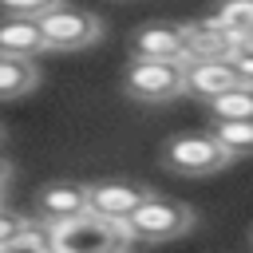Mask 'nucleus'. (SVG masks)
I'll list each match as a JSON object with an SVG mask.
<instances>
[{
	"label": "nucleus",
	"instance_id": "obj_14",
	"mask_svg": "<svg viewBox=\"0 0 253 253\" xmlns=\"http://www.w3.org/2000/svg\"><path fill=\"white\" fill-rule=\"evenodd\" d=\"M213 134L233 158H253V119H225L213 123Z\"/></svg>",
	"mask_w": 253,
	"mask_h": 253
},
{
	"label": "nucleus",
	"instance_id": "obj_5",
	"mask_svg": "<svg viewBox=\"0 0 253 253\" xmlns=\"http://www.w3.org/2000/svg\"><path fill=\"white\" fill-rule=\"evenodd\" d=\"M40 28H43V40H47V51H79V47H91L99 36H103V20L87 8H71V4H55L40 16Z\"/></svg>",
	"mask_w": 253,
	"mask_h": 253
},
{
	"label": "nucleus",
	"instance_id": "obj_10",
	"mask_svg": "<svg viewBox=\"0 0 253 253\" xmlns=\"http://www.w3.org/2000/svg\"><path fill=\"white\" fill-rule=\"evenodd\" d=\"M186 43H190V59H225L233 51L237 36L217 16H206V20L186 24Z\"/></svg>",
	"mask_w": 253,
	"mask_h": 253
},
{
	"label": "nucleus",
	"instance_id": "obj_3",
	"mask_svg": "<svg viewBox=\"0 0 253 253\" xmlns=\"http://www.w3.org/2000/svg\"><path fill=\"white\" fill-rule=\"evenodd\" d=\"M123 87L138 103H170V99L186 95V63L134 55V63L123 75Z\"/></svg>",
	"mask_w": 253,
	"mask_h": 253
},
{
	"label": "nucleus",
	"instance_id": "obj_18",
	"mask_svg": "<svg viewBox=\"0 0 253 253\" xmlns=\"http://www.w3.org/2000/svg\"><path fill=\"white\" fill-rule=\"evenodd\" d=\"M28 225V217H20L16 210H8V206H0V249H12V241H16V233Z\"/></svg>",
	"mask_w": 253,
	"mask_h": 253
},
{
	"label": "nucleus",
	"instance_id": "obj_15",
	"mask_svg": "<svg viewBox=\"0 0 253 253\" xmlns=\"http://www.w3.org/2000/svg\"><path fill=\"white\" fill-rule=\"evenodd\" d=\"M217 20L237 36V40H249L253 36V0H225L217 8Z\"/></svg>",
	"mask_w": 253,
	"mask_h": 253
},
{
	"label": "nucleus",
	"instance_id": "obj_4",
	"mask_svg": "<svg viewBox=\"0 0 253 253\" xmlns=\"http://www.w3.org/2000/svg\"><path fill=\"white\" fill-rule=\"evenodd\" d=\"M190 225H194V210L186 202H174L162 194H150L126 217V229L134 241H170V237H182Z\"/></svg>",
	"mask_w": 253,
	"mask_h": 253
},
{
	"label": "nucleus",
	"instance_id": "obj_12",
	"mask_svg": "<svg viewBox=\"0 0 253 253\" xmlns=\"http://www.w3.org/2000/svg\"><path fill=\"white\" fill-rule=\"evenodd\" d=\"M40 83V67L28 55H4L0 51V99H20L28 91H36Z\"/></svg>",
	"mask_w": 253,
	"mask_h": 253
},
{
	"label": "nucleus",
	"instance_id": "obj_9",
	"mask_svg": "<svg viewBox=\"0 0 253 253\" xmlns=\"http://www.w3.org/2000/svg\"><path fill=\"white\" fill-rule=\"evenodd\" d=\"M237 71L229 59H186V95H198L202 103L237 87Z\"/></svg>",
	"mask_w": 253,
	"mask_h": 253
},
{
	"label": "nucleus",
	"instance_id": "obj_7",
	"mask_svg": "<svg viewBox=\"0 0 253 253\" xmlns=\"http://www.w3.org/2000/svg\"><path fill=\"white\" fill-rule=\"evenodd\" d=\"M83 210H91V186H83V182H47L36 194V213L47 225L79 217Z\"/></svg>",
	"mask_w": 253,
	"mask_h": 253
},
{
	"label": "nucleus",
	"instance_id": "obj_13",
	"mask_svg": "<svg viewBox=\"0 0 253 253\" xmlns=\"http://www.w3.org/2000/svg\"><path fill=\"white\" fill-rule=\"evenodd\" d=\"M206 115L210 123H225V119H253V83H237L213 99H206Z\"/></svg>",
	"mask_w": 253,
	"mask_h": 253
},
{
	"label": "nucleus",
	"instance_id": "obj_20",
	"mask_svg": "<svg viewBox=\"0 0 253 253\" xmlns=\"http://www.w3.org/2000/svg\"><path fill=\"white\" fill-rule=\"evenodd\" d=\"M8 178H12V162H8V158H0V190L8 186Z\"/></svg>",
	"mask_w": 253,
	"mask_h": 253
},
{
	"label": "nucleus",
	"instance_id": "obj_8",
	"mask_svg": "<svg viewBox=\"0 0 253 253\" xmlns=\"http://www.w3.org/2000/svg\"><path fill=\"white\" fill-rule=\"evenodd\" d=\"M150 194H154V190H150V186H138V182H119V178H111V182H95V186H91V210L126 221Z\"/></svg>",
	"mask_w": 253,
	"mask_h": 253
},
{
	"label": "nucleus",
	"instance_id": "obj_6",
	"mask_svg": "<svg viewBox=\"0 0 253 253\" xmlns=\"http://www.w3.org/2000/svg\"><path fill=\"white\" fill-rule=\"evenodd\" d=\"M130 51L146 55V59H190V43H186V24H142L130 36Z\"/></svg>",
	"mask_w": 253,
	"mask_h": 253
},
{
	"label": "nucleus",
	"instance_id": "obj_2",
	"mask_svg": "<svg viewBox=\"0 0 253 253\" xmlns=\"http://www.w3.org/2000/svg\"><path fill=\"white\" fill-rule=\"evenodd\" d=\"M233 162V154L221 146V138L213 130H190V134H174L162 146V166L182 174V178H202V174H217Z\"/></svg>",
	"mask_w": 253,
	"mask_h": 253
},
{
	"label": "nucleus",
	"instance_id": "obj_17",
	"mask_svg": "<svg viewBox=\"0 0 253 253\" xmlns=\"http://www.w3.org/2000/svg\"><path fill=\"white\" fill-rule=\"evenodd\" d=\"M225 59L233 63V71H237L241 83H253V36H249V40H237Z\"/></svg>",
	"mask_w": 253,
	"mask_h": 253
},
{
	"label": "nucleus",
	"instance_id": "obj_16",
	"mask_svg": "<svg viewBox=\"0 0 253 253\" xmlns=\"http://www.w3.org/2000/svg\"><path fill=\"white\" fill-rule=\"evenodd\" d=\"M12 249H16V253H20V249H43V253H47V249H51V225H47L43 217H36V221L28 217V225L16 233Z\"/></svg>",
	"mask_w": 253,
	"mask_h": 253
},
{
	"label": "nucleus",
	"instance_id": "obj_11",
	"mask_svg": "<svg viewBox=\"0 0 253 253\" xmlns=\"http://www.w3.org/2000/svg\"><path fill=\"white\" fill-rule=\"evenodd\" d=\"M0 51L4 55H28V59L47 51L40 16H8V20H0Z\"/></svg>",
	"mask_w": 253,
	"mask_h": 253
},
{
	"label": "nucleus",
	"instance_id": "obj_1",
	"mask_svg": "<svg viewBox=\"0 0 253 253\" xmlns=\"http://www.w3.org/2000/svg\"><path fill=\"white\" fill-rule=\"evenodd\" d=\"M130 241L134 237H130L123 217H107L95 210H83L79 217L51 225V249L55 253H111V249H126Z\"/></svg>",
	"mask_w": 253,
	"mask_h": 253
},
{
	"label": "nucleus",
	"instance_id": "obj_19",
	"mask_svg": "<svg viewBox=\"0 0 253 253\" xmlns=\"http://www.w3.org/2000/svg\"><path fill=\"white\" fill-rule=\"evenodd\" d=\"M55 4H63V0H0V8L8 16H43Z\"/></svg>",
	"mask_w": 253,
	"mask_h": 253
},
{
	"label": "nucleus",
	"instance_id": "obj_21",
	"mask_svg": "<svg viewBox=\"0 0 253 253\" xmlns=\"http://www.w3.org/2000/svg\"><path fill=\"white\" fill-rule=\"evenodd\" d=\"M249 245H253V225H249Z\"/></svg>",
	"mask_w": 253,
	"mask_h": 253
}]
</instances>
